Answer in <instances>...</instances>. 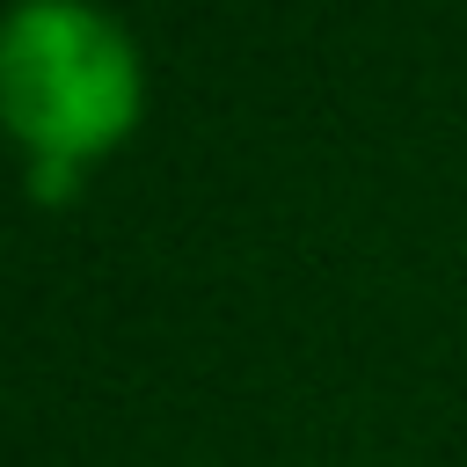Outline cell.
<instances>
[{
	"instance_id": "6da1fadb",
	"label": "cell",
	"mask_w": 467,
	"mask_h": 467,
	"mask_svg": "<svg viewBox=\"0 0 467 467\" xmlns=\"http://www.w3.org/2000/svg\"><path fill=\"white\" fill-rule=\"evenodd\" d=\"M131 44L80 0H22L0 15V117L36 146V190H66L80 146L131 109Z\"/></svg>"
}]
</instances>
